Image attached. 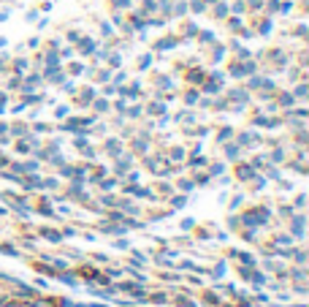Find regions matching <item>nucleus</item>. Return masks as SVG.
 I'll return each mask as SVG.
<instances>
[]
</instances>
